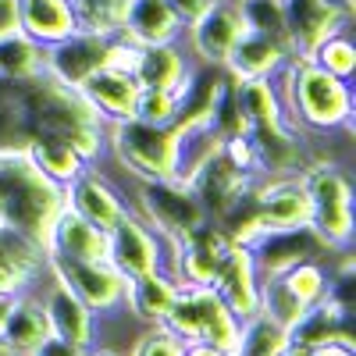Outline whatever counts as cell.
Returning <instances> with one entry per match:
<instances>
[{"label":"cell","instance_id":"6da1fadb","mask_svg":"<svg viewBox=\"0 0 356 356\" xmlns=\"http://www.w3.org/2000/svg\"><path fill=\"white\" fill-rule=\"evenodd\" d=\"M275 89L282 97L285 118L300 129L303 136H353V82L317 68L310 57H289L282 72L275 75Z\"/></svg>","mask_w":356,"mask_h":356},{"label":"cell","instance_id":"7a4b0ae2","mask_svg":"<svg viewBox=\"0 0 356 356\" xmlns=\"http://www.w3.org/2000/svg\"><path fill=\"white\" fill-rule=\"evenodd\" d=\"M65 207V186L50 182L25 154H0V221L47 246L54 218Z\"/></svg>","mask_w":356,"mask_h":356},{"label":"cell","instance_id":"3957f363","mask_svg":"<svg viewBox=\"0 0 356 356\" xmlns=\"http://www.w3.org/2000/svg\"><path fill=\"white\" fill-rule=\"evenodd\" d=\"M303 186L310 196V232L328 253H342L353 246V182L339 161L314 157L303 171Z\"/></svg>","mask_w":356,"mask_h":356},{"label":"cell","instance_id":"277c9868","mask_svg":"<svg viewBox=\"0 0 356 356\" xmlns=\"http://www.w3.org/2000/svg\"><path fill=\"white\" fill-rule=\"evenodd\" d=\"M178 146H182V136L175 125H154L143 122V118L107 122V154L136 182H143V178H175Z\"/></svg>","mask_w":356,"mask_h":356},{"label":"cell","instance_id":"5b68a950","mask_svg":"<svg viewBox=\"0 0 356 356\" xmlns=\"http://www.w3.org/2000/svg\"><path fill=\"white\" fill-rule=\"evenodd\" d=\"M164 324L182 342H211L228 356L239 349V317L228 310L214 285H178Z\"/></svg>","mask_w":356,"mask_h":356},{"label":"cell","instance_id":"8992f818","mask_svg":"<svg viewBox=\"0 0 356 356\" xmlns=\"http://www.w3.org/2000/svg\"><path fill=\"white\" fill-rule=\"evenodd\" d=\"M18 107H22V118H25L29 132H33V139L36 136H61V139H68L75 129H82L89 122H100V114L82 100L79 89L50 79L47 72L36 75V79H22Z\"/></svg>","mask_w":356,"mask_h":356},{"label":"cell","instance_id":"52a82bcc","mask_svg":"<svg viewBox=\"0 0 356 356\" xmlns=\"http://www.w3.org/2000/svg\"><path fill=\"white\" fill-rule=\"evenodd\" d=\"M129 207L164 243L182 239L186 232H193L207 218L203 203L196 200V193L186 178H143Z\"/></svg>","mask_w":356,"mask_h":356},{"label":"cell","instance_id":"ba28073f","mask_svg":"<svg viewBox=\"0 0 356 356\" xmlns=\"http://www.w3.org/2000/svg\"><path fill=\"white\" fill-rule=\"evenodd\" d=\"M228 235L218 228L214 218H203L182 239L164 243V271L178 285H211L218 267L228 253Z\"/></svg>","mask_w":356,"mask_h":356},{"label":"cell","instance_id":"9c48e42d","mask_svg":"<svg viewBox=\"0 0 356 356\" xmlns=\"http://www.w3.org/2000/svg\"><path fill=\"white\" fill-rule=\"evenodd\" d=\"M47 275L65 282L79 300L93 310L97 317L122 314V296H125V278L111 260H65L47 253Z\"/></svg>","mask_w":356,"mask_h":356},{"label":"cell","instance_id":"30bf717a","mask_svg":"<svg viewBox=\"0 0 356 356\" xmlns=\"http://www.w3.org/2000/svg\"><path fill=\"white\" fill-rule=\"evenodd\" d=\"M285 11V47L296 57H310V50L342 33L353 15V0H282Z\"/></svg>","mask_w":356,"mask_h":356},{"label":"cell","instance_id":"8fae6325","mask_svg":"<svg viewBox=\"0 0 356 356\" xmlns=\"http://www.w3.org/2000/svg\"><path fill=\"white\" fill-rule=\"evenodd\" d=\"M107 260L122 271V278L164 271V239L129 207L107 232Z\"/></svg>","mask_w":356,"mask_h":356},{"label":"cell","instance_id":"7c38bea8","mask_svg":"<svg viewBox=\"0 0 356 356\" xmlns=\"http://www.w3.org/2000/svg\"><path fill=\"white\" fill-rule=\"evenodd\" d=\"M36 289H40L43 317H47V332L54 339H61L75 349H89L97 342V321L100 317L89 310L65 282H57L54 275H43V282Z\"/></svg>","mask_w":356,"mask_h":356},{"label":"cell","instance_id":"4fadbf2b","mask_svg":"<svg viewBox=\"0 0 356 356\" xmlns=\"http://www.w3.org/2000/svg\"><path fill=\"white\" fill-rule=\"evenodd\" d=\"M243 33H246V22L235 0H211V8L182 29V36L189 43V57L203 65H225L228 50Z\"/></svg>","mask_w":356,"mask_h":356},{"label":"cell","instance_id":"5bb4252c","mask_svg":"<svg viewBox=\"0 0 356 356\" xmlns=\"http://www.w3.org/2000/svg\"><path fill=\"white\" fill-rule=\"evenodd\" d=\"M253 143V157H257V175L260 178H275V175H300L314 157L307 150V136L296 129L289 118L271 125H250L243 129Z\"/></svg>","mask_w":356,"mask_h":356},{"label":"cell","instance_id":"9a60e30c","mask_svg":"<svg viewBox=\"0 0 356 356\" xmlns=\"http://www.w3.org/2000/svg\"><path fill=\"white\" fill-rule=\"evenodd\" d=\"M65 207H72V211L79 218H86L89 225L111 232L114 221L129 211V200L97 164H89L65 186Z\"/></svg>","mask_w":356,"mask_h":356},{"label":"cell","instance_id":"2e32d148","mask_svg":"<svg viewBox=\"0 0 356 356\" xmlns=\"http://www.w3.org/2000/svg\"><path fill=\"white\" fill-rule=\"evenodd\" d=\"M107 43H111V36L75 29L65 40L47 47V75L79 89L93 72L107 68Z\"/></svg>","mask_w":356,"mask_h":356},{"label":"cell","instance_id":"e0dca14e","mask_svg":"<svg viewBox=\"0 0 356 356\" xmlns=\"http://www.w3.org/2000/svg\"><path fill=\"white\" fill-rule=\"evenodd\" d=\"M257 207H260V228L282 232V228H303L310 221V196L303 186V175H275L257 182Z\"/></svg>","mask_w":356,"mask_h":356},{"label":"cell","instance_id":"ac0fdd59","mask_svg":"<svg viewBox=\"0 0 356 356\" xmlns=\"http://www.w3.org/2000/svg\"><path fill=\"white\" fill-rule=\"evenodd\" d=\"M228 82V72L225 65H203V61H193L182 86L175 89V129L178 132H193V129H203L211 122V111H214V100L221 93V86Z\"/></svg>","mask_w":356,"mask_h":356},{"label":"cell","instance_id":"d6986e66","mask_svg":"<svg viewBox=\"0 0 356 356\" xmlns=\"http://www.w3.org/2000/svg\"><path fill=\"white\" fill-rule=\"evenodd\" d=\"M47 275V250L33 243L18 228L0 221V292L18 296L25 289H36Z\"/></svg>","mask_w":356,"mask_h":356},{"label":"cell","instance_id":"ffe728a7","mask_svg":"<svg viewBox=\"0 0 356 356\" xmlns=\"http://www.w3.org/2000/svg\"><path fill=\"white\" fill-rule=\"evenodd\" d=\"M211 285H214V292L228 303V310L239 321H246L250 314L260 310V271L253 264V250L250 246L232 243Z\"/></svg>","mask_w":356,"mask_h":356},{"label":"cell","instance_id":"44dd1931","mask_svg":"<svg viewBox=\"0 0 356 356\" xmlns=\"http://www.w3.org/2000/svg\"><path fill=\"white\" fill-rule=\"evenodd\" d=\"M250 250H253V264H257L260 278L282 275L285 267L300 264V260H310V257H335V253H328L321 246V239L310 232V225H303V228H282V232H264Z\"/></svg>","mask_w":356,"mask_h":356},{"label":"cell","instance_id":"7402d4cb","mask_svg":"<svg viewBox=\"0 0 356 356\" xmlns=\"http://www.w3.org/2000/svg\"><path fill=\"white\" fill-rule=\"evenodd\" d=\"M349 346L356 349V328H353V310L335 307L332 300H321L310 310L300 314V321L289 328V346L296 349H321V346Z\"/></svg>","mask_w":356,"mask_h":356},{"label":"cell","instance_id":"603a6c76","mask_svg":"<svg viewBox=\"0 0 356 356\" xmlns=\"http://www.w3.org/2000/svg\"><path fill=\"white\" fill-rule=\"evenodd\" d=\"M186 182L193 186V193H196V200L203 203V211H207V218H214L221 207L235 196V193H243L250 182H257V175H246V171H239L225 154H221V146L211 154V157H203L193 171H189V178Z\"/></svg>","mask_w":356,"mask_h":356},{"label":"cell","instance_id":"cb8c5ba5","mask_svg":"<svg viewBox=\"0 0 356 356\" xmlns=\"http://www.w3.org/2000/svg\"><path fill=\"white\" fill-rule=\"evenodd\" d=\"M289 57H292V54H289V47H285L282 40L246 29V33L235 40V47L228 50L225 72H228L235 82H243V79H275Z\"/></svg>","mask_w":356,"mask_h":356},{"label":"cell","instance_id":"d4e9b609","mask_svg":"<svg viewBox=\"0 0 356 356\" xmlns=\"http://www.w3.org/2000/svg\"><path fill=\"white\" fill-rule=\"evenodd\" d=\"M43 250L50 257H65V260H107V232L79 218L72 207H61V214L50 225Z\"/></svg>","mask_w":356,"mask_h":356},{"label":"cell","instance_id":"484cf974","mask_svg":"<svg viewBox=\"0 0 356 356\" xmlns=\"http://www.w3.org/2000/svg\"><path fill=\"white\" fill-rule=\"evenodd\" d=\"M82 100L100 114V122H122V118H136V100H139V86L129 72L118 68H100L79 86Z\"/></svg>","mask_w":356,"mask_h":356},{"label":"cell","instance_id":"4316f807","mask_svg":"<svg viewBox=\"0 0 356 356\" xmlns=\"http://www.w3.org/2000/svg\"><path fill=\"white\" fill-rule=\"evenodd\" d=\"M47 335L50 332H47V317H43V303H40V289H25V292L11 296V307H8L4 321H0V349L29 356Z\"/></svg>","mask_w":356,"mask_h":356},{"label":"cell","instance_id":"83f0119b","mask_svg":"<svg viewBox=\"0 0 356 356\" xmlns=\"http://www.w3.org/2000/svg\"><path fill=\"white\" fill-rule=\"evenodd\" d=\"M178 282L168 271H150L139 278H125V296H122V310L139 324V328H150V324H164L171 303H175Z\"/></svg>","mask_w":356,"mask_h":356},{"label":"cell","instance_id":"f1b7e54d","mask_svg":"<svg viewBox=\"0 0 356 356\" xmlns=\"http://www.w3.org/2000/svg\"><path fill=\"white\" fill-rule=\"evenodd\" d=\"M118 33L139 47L175 43V40H182V22L171 15L168 0H129Z\"/></svg>","mask_w":356,"mask_h":356},{"label":"cell","instance_id":"f546056e","mask_svg":"<svg viewBox=\"0 0 356 356\" xmlns=\"http://www.w3.org/2000/svg\"><path fill=\"white\" fill-rule=\"evenodd\" d=\"M189 57L182 50V43H150V47H139V57H136V68H132V79L139 89H175L182 86L186 72H189Z\"/></svg>","mask_w":356,"mask_h":356},{"label":"cell","instance_id":"4dcf8cb0","mask_svg":"<svg viewBox=\"0 0 356 356\" xmlns=\"http://www.w3.org/2000/svg\"><path fill=\"white\" fill-rule=\"evenodd\" d=\"M18 29L25 36H33L40 47H50L75 33L79 22L72 0H18Z\"/></svg>","mask_w":356,"mask_h":356},{"label":"cell","instance_id":"1f68e13d","mask_svg":"<svg viewBox=\"0 0 356 356\" xmlns=\"http://www.w3.org/2000/svg\"><path fill=\"white\" fill-rule=\"evenodd\" d=\"M25 157H29V164H33L36 171H43L57 186H68L82 168H89L72 150V143H65L61 136H36L33 143L25 146Z\"/></svg>","mask_w":356,"mask_h":356},{"label":"cell","instance_id":"d6a6232c","mask_svg":"<svg viewBox=\"0 0 356 356\" xmlns=\"http://www.w3.org/2000/svg\"><path fill=\"white\" fill-rule=\"evenodd\" d=\"M47 72V47H40L22 29L0 36V75L4 79H36Z\"/></svg>","mask_w":356,"mask_h":356},{"label":"cell","instance_id":"836d02e7","mask_svg":"<svg viewBox=\"0 0 356 356\" xmlns=\"http://www.w3.org/2000/svg\"><path fill=\"white\" fill-rule=\"evenodd\" d=\"M289 349V328L267 314H250L239 321V356H282Z\"/></svg>","mask_w":356,"mask_h":356},{"label":"cell","instance_id":"e575fe53","mask_svg":"<svg viewBox=\"0 0 356 356\" xmlns=\"http://www.w3.org/2000/svg\"><path fill=\"white\" fill-rule=\"evenodd\" d=\"M310 61L324 72H332L346 82H353L356 75V47L349 40V29H342V33H332L328 40H321L314 50H310Z\"/></svg>","mask_w":356,"mask_h":356},{"label":"cell","instance_id":"d590c367","mask_svg":"<svg viewBox=\"0 0 356 356\" xmlns=\"http://www.w3.org/2000/svg\"><path fill=\"white\" fill-rule=\"evenodd\" d=\"M125 4L129 0H72V11H75L79 29H86V33L114 36L122 29Z\"/></svg>","mask_w":356,"mask_h":356},{"label":"cell","instance_id":"8d00e7d4","mask_svg":"<svg viewBox=\"0 0 356 356\" xmlns=\"http://www.w3.org/2000/svg\"><path fill=\"white\" fill-rule=\"evenodd\" d=\"M239 4V15L246 22V29L264 36H275L285 43V11H282V0H235Z\"/></svg>","mask_w":356,"mask_h":356},{"label":"cell","instance_id":"74e56055","mask_svg":"<svg viewBox=\"0 0 356 356\" xmlns=\"http://www.w3.org/2000/svg\"><path fill=\"white\" fill-rule=\"evenodd\" d=\"M129 356H182L186 353V342L178 339L168 324H150V328H143L132 346L125 349Z\"/></svg>","mask_w":356,"mask_h":356},{"label":"cell","instance_id":"f35d334b","mask_svg":"<svg viewBox=\"0 0 356 356\" xmlns=\"http://www.w3.org/2000/svg\"><path fill=\"white\" fill-rule=\"evenodd\" d=\"M136 118L154 122V125H171L175 122V93L171 89H139Z\"/></svg>","mask_w":356,"mask_h":356},{"label":"cell","instance_id":"ab89813d","mask_svg":"<svg viewBox=\"0 0 356 356\" xmlns=\"http://www.w3.org/2000/svg\"><path fill=\"white\" fill-rule=\"evenodd\" d=\"M168 8H171V15L182 22V29L189 25V22H196L207 8H211V0H168Z\"/></svg>","mask_w":356,"mask_h":356},{"label":"cell","instance_id":"60d3db41","mask_svg":"<svg viewBox=\"0 0 356 356\" xmlns=\"http://www.w3.org/2000/svg\"><path fill=\"white\" fill-rule=\"evenodd\" d=\"M29 356H86V349H75V346H68V342H61V339L47 335Z\"/></svg>","mask_w":356,"mask_h":356},{"label":"cell","instance_id":"b9f144b4","mask_svg":"<svg viewBox=\"0 0 356 356\" xmlns=\"http://www.w3.org/2000/svg\"><path fill=\"white\" fill-rule=\"evenodd\" d=\"M18 29V0H0V36Z\"/></svg>","mask_w":356,"mask_h":356},{"label":"cell","instance_id":"7bdbcfd3","mask_svg":"<svg viewBox=\"0 0 356 356\" xmlns=\"http://www.w3.org/2000/svg\"><path fill=\"white\" fill-rule=\"evenodd\" d=\"M182 356H228V353H221L211 342H186V353Z\"/></svg>","mask_w":356,"mask_h":356},{"label":"cell","instance_id":"ee69618b","mask_svg":"<svg viewBox=\"0 0 356 356\" xmlns=\"http://www.w3.org/2000/svg\"><path fill=\"white\" fill-rule=\"evenodd\" d=\"M307 356H356V349H349V346H339V342H332V346H321V349H310Z\"/></svg>","mask_w":356,"mask_h":356},{"label":"cell","instance_id":"f6af8a7d","mask_svg":"<svg viewBox=\"0 0 356 356\" xmlns=\"http://www.w3.org/2000/svg\"><path fill=\"white\" fill-rule=\"evenodd\" d=\"M86 356H129L125 349H118V346H111V342H93L86 349Z\"/></svg>","mask_w":356,"mask_h":356},{"label":"cell","instance_id":"bcb514c9","mask_svg":"<svg viewBox=\"0 0 356 356\" xmlns=\"http://www.w3.org/2000/svg\"><path fill=\"white\" fill-rule=\"evenodd\" d=\"M8 307H11V296H4V292H0V321H4V314H8Z\"/></svg>","mask_w":356,"mask_h":356},{"label":"cell","instance_id":"7dc6e473","mask_svg":"<svg viewBox=\"0 0 356 356\" xmlns=\"http://www.w3.org/2000/svg\"><path fill=\"white\" fill-rule=\"evenodd\" d=\"M282 356H307V349H296V346H289V349H285Z\"/></svg>","mask_w":356,"mask_h":356},{"label":"cell","instance_id":"c3c4849f","mask_svg":"<svg viewBox=\"0 0 356 356\" xmlns=\"http://www.w3.org/2000/svg\"><path fill=\"white\" fill-rule=\"evenodd\" d=\"M232 356H239V353H232Z\"/></svg>","mask_w":356,"mask_h":356}]
</instances>
